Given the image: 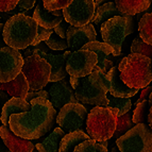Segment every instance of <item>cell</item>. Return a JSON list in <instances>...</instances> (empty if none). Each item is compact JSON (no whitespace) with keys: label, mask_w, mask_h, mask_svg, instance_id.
Here are the masks:
<instances>
[{"label":"cell","mask_w":152,"mask_h":152,"mask_svg":"<svg viewBox=\"0 0 152 152\" xmlns=\"http://www.w3.org/2000/svg\"><path fill=\"white\" fill-rule=\"evenodd\" d=\"M31 110L12 114L9 127L15 135L29 140H38L52 130L56 111L48 99L37 97L30 101Z\"/></svg>","instance_id":"1"},{"label":"cell","mask_w":152,"mask_h":152,"mask_svg":"<svg viewBox=\"0 0 152 152\" xmlns=\"http://www.w3.org/2000/svg\"><path fill=\"white\" fill-rule=\"evenodd\" d=\"M69 83L78 102L94 107H107L109 82L98 66L95 65L93 71L85 77H70Z\"/></svg>","instance_id":"2"},{"label":"cell","mask_w":152,"mask_h":152,"mask_svg":"<svg viewBox=\"0 0 152 152\" xmlns=\"http://www.w3.org/2000/svg\"><path fill=\"white\" fill-rule=\"evenodd\" d=\"M36 34L37 23L33 17L21 13L15 14L8 19L2 29V38L5 45L18 50L32 45Z\"/></svg>","instance_id":"3"},{"label":"cell","mask_w":152,"mask_h":152,"mask_svg":"<svg viewBox=\"0 0 152 152\" xmlns=\"http://www.w3.org/2000/svg\"><path fill=\"white\" fill-rule=\"evenodd\" d=\"M151 58L131 53L119 62L118 70L121 81L132 88H144L152 81Z\"/></svg>","instance_id":"4"},{"label":"cell","mask_w":152,"mask_h":152,"mask_svg":"<svg viewBox=\"0 0 152 152\" xmlns=\"http://www.w3.org/2000/svg\"><path fill=\"white\" fill-rule=\"evenodd\" d=\"M117 110L115 107L96 105L86 117V134L97 142L109 140L116 129Z\"/></svg>","instance_id":"5"},{"label":"cell","mask_w":152,"mask_h":152,"mask_svg":"<svg viewBox=\"0 0 152 152\" xmlns=\"http://www.w3.org/2000/svg\"><path fill=\"white\" fill-rule=\"evenodd\" d=\"M101 36L104 43L113 49V56L121 54L122 43L129 34L134 31L133 18L130 15H117L101 23Z\"/></svg>","instance_id":"6"},{"label":"cell","mask_w":152,"mask_h":152,"mask_svg":"<svg viewBox=\"0 0 152 152\" xmlns=\"http://www.w3.org/2000/svg\"><path fill=\"white\" fill-rule=\"evenodd\" d=\"M120 152H152L151 128L145 124H136L116 140Z\"/></svg>","instance_id":"7"},{"label":"cell","mask_w":152,"mask_h":152,"mask_svg":"<svg viewBox=\"0 0 152 152\" xmlns=\"http://www.w3.org/2000/svg\"><path fill=\"white\" fill-rule=\"evenodd\" d=\"M50 64L37 53H32L23 58L21 72L27 79L29 91L43 89L49 83L50 78Z\"/></svg>","instance_id":"8"},{"label":"cell","mask_w":152,"mask_h":152,"mask_svg":"<svg viewBox=\"0 0 152 152\" xmlns=\"http://www.w3.org/2000/svg\"><path fill=\"white\" fill-rule=\"evenodd\" d=\"M87 110L80 102H70L60 109L56 117V122L65 133L81 130L86 128Z\"/></svg>","instance_id":"9"},{"label":"cell","mask_w":152,"mask_h":152,"mask_svg":"<svg viewBox=\"0 0 152 152\" xmlns=\"http://www.w3.org/2000/svg\"><path fill=\"white\" fill-rule=\"evenodd\" d=\"M65 69L70 77H85L93 71L97 64V56L95 52L86 49H79L64 52Z\"/></svg>","instance_id":"10"},{"label":"cell","mask_w":152,"mask_h":152,"mask_svg":"<svg viewBox=\"0 0 152 152\" xmlns=\"http://www.w3.org/2000/svg\"><path fill=\"white\" fill-rule=\"evenodd\" d=\"M95 10L94 0H72L67 7L62 9V13L69 25L79 27L93 23Z\"/></svg>","instance_id":"11"},{"label":"cell","mask_w":152,"mask_h":152,"mask_svg":"<svg viewBox=\"0 0 152 152\" xmlns=\"http://www.w3.org/2000/svg\"><path fill=\"white\" fill-rule=\"evenodd\" d=\"M23 64V54L10 46L0 48V82L5 83L15 79Z\"/></svg>","instance_id":"12"},{"label":"cell","mask_w":152,"mask_h":152,"mask_svg":"<svg viewBox=\"0 0 152 152\" xmlns=\"http://www.w3.org/2000/svg\"><path fill=\"white\" fill-rule=\"evenodd\" d=\"M48 100L54 109H61L70 102H78L75 91L65 78L56 82H50L48 86Z\"/></svg>","instance_id":"13"},{"label":"cell","mask_w":152,"mask_h":152,"mask_svg":"<svg viewBox=\"0 0 152 152\" xmlns=\"http://www.w3.org/2000/svg\"><path fill=\"white\" fill-rule=\"evenodd\" d=\"M66 41L69 49L79 50L85 44L97 41V32L91 23L79 27L69 25L66 31Z\"/></svg>","instance_id":"14"},{"label":"cell","mask_w":152,"mask_h":152,"mask_svg":"<svg viewBox=\"0 0 152 152\" xmlns=\"http://www.w3.org/2000/svg\"><path fill=\"white\" fill-rule=\"evenodd\" d=\"M32 53H37L39 56L45 58L46 61L50 64L51 70H50V78L49 82H56L58 80L66 78L67 71L65 69V56L64 53L54 54L47 51H43L38 49L36 46H32Z\"/></svg>","instance_id":"15"},{"label":"cell","mask_w":152,"mask_h":152,"mask_svg":"<svg viewBox=\"0 0 152 152\" xmlns=\"http://www.w3.org/2000/svg\"><path fill=\"white\" fill-rule=\"evenodd\" d=\"M107 82H109V93L115 97L120 98H132L138 93L140 89L132 88L121 81L119 77L118 66H113L105 75Z\"/></svg>","instance_id":"16"},{"label":"cell","mask_w":152,"mask_h":152,"mask_svg":"<svg viewBox=\"0 0 152 152\" xmlns=\"http://www.w3.org/2000/svg\"><path fill=\"white\" fill-rule=\"evenodd\" d=\"M0 137L10 152H32L35 146L29 140L15 135L9 127H0Z\"/></svg>","instance_id":"17"},{"label":"cell","mask_w":152,"mask_h":152,"mask_svg":"<svg viewBox=\"0 0 152 152\" xmlns=\"http://www.w3.org/2000/svg\"><path fill=\"white\" fill-rule=\"evenodd\" d=\"M81 49L91 50L96 53L97 56L96 66H98L99 68L101 69V71L104 75H107V71L114 66V63L109 58V56L111 54H113V49L107 43H101V42H98V41L89 42V43L82 46Z\"/></svg>","instance_id":"18"},{"label":"cell","mask_w":152,"mask_h":152,"mask_svg":"<svg viewBox=\"0 0 152 152\" xmlns=\"http://www.w3.org/2000/svg\"><path fill=\"white\" fill-rule=\"evenodd\" d=\"M31 110V103L26 101L25 99L18 98V97H11L8 101L3 104L1 114H0V120L3 126L9 127V118L12 114L16 113H23L28 112Z\"/></svg>","instance_id":"19"},{"label":"cell","mask_w":152,"mask_h":152,"mask_svg":"<svg viewBox=\"0 0 152 152\" xmlns=\"http://www.w3.org/2000/svg\"><path fill=\"white\" fill-rule=\"evenodd\" d=\"M0 89L5 91L12 97H18V98L25 99L26 95L29 91V84L23 74L20 71L16 76V78L11 80V81L5 82V83L0 82Z\"/></svg>","instance_id":"20"},{"label":"cell","mask_w":152,"mask_h":152,"mask_svg":"<svg viewBox=\"0 0 152 152\" xmlns=\"http://www.w3.org/2000/svg\"><path fill=\"white\" fill-rule=\"evenodd\" d=\"M33 19L37 23L38 26H41L43 28L47 29H53L58 23H61L63 19V16H56L53 15L50 11L45 9L43 5V2L39 1L37 2L36 8L34 9L33 12Z\"/></svg>","instance_id":"21"},{"label":"cell","mask_w":152,"mask_h":152,"mask_svg":"<svg viewBox=\"0 0 152 152\" xmlns=\"http://www.w3.org/2000/svg\"><path fill=\"white\" fill-rule=\"evenodd\" d=\"M150 4L151 0H115L117 10L122 15H136L148 10Z\"/></svg>","instance_id":"22"},{"label":"cell","mask_w":152,"mask_h":152,"mask_svg":"<svg viewBox=\"0 0 152 152\" xmlns=\"http://www.w3.org/2000/svg\"><path fill=\"white\" fill-rule=\"evenodd\" d=\"M87 140H91L89 136L81 130L66 133L61 140V142H60L58 152H72L76 146H78L80 142Z\"/></svg>","instance_id":"23"},{"label":"cell","mask_w":152,"mask_h":152,"mask_svg":"<svg viewBox=\"0 0 152 152\" xmlns=\"http://www.w3.org/2000/svg\"><path fill=\"white\" fill-rule=\"evenodd\" d=\"M66 133L61 128H56L54 131L45 140L36 144L35 148L38 152H58V146L61 140Z\"/></svg>","instance_id":"24"},{"label":"cell","mask_w":152,"mask_h":152,"mask_svg":"<svg viewBox=\"0 0 152 152\" xmlns=\"http://www.w3.org/2000/svg\"><path fill=\"white\" fill-rule=\"evenodd\" d=\"M117 15H122V14L117 10L115 2L107 1L105 3L100 4L98 8H96L94 13V17H93V23L96 26H101V23H104L107 19Z\"/></svg>","instance_id":"25"},{"label":"cell","mask_w":152,"mask_h":152,"mask_svg":"<svg viewBox=\"0 0 152 152\" xmlns=\"http://www.w3.org/2000/svg\"><path fill=\"white\" fill-rule=\"evenodd\" d=\"M149 100H142V101L135 103V110L132 115V121L136 124H147V115L149 110L152 107V96L149 95Z\"/></svg>","instance_id":"26"},{"label":"cell","mask_w":152,"mask_h":152,"mask_svg":"<svg viewBox=\"0 0 152 152\" xmlns=\"http://www.w3.org/2000/svg\"><path fill=\"white\" fill-rule=\"evenodd\" d=\"M107 107H115L117 110V117L127 113L129 110L132 109V105H133L130 98H120V97H115L111 94H107Z\"/></svg>","instance_id":"27"},{"label":"cell","mask_w":152,"mask_h":152,"mask_svg":"<svg viewBox=\"0 0 152 152\" xmlns=\"http://www.w3.org/2000/svg\"><path fill=\"white\" fill-rule=\"evenodd\" d=\"M132 115H133V111L129 110L127 113H124L121 116L117 117L116 120V129L113 136L115 140H117L118 137H120L122 134H124L127 131H129L131 128L135 126V124L132 121Z\"/></svg>","instance_id":"28"},{"label":"cell","mask_w":152,"mask_h":152,"mask_svg":"<svg viewBox=\"0 0 152 152\" xmlns=\"http://www.w3.org/2000/svg\"><path fill=\"white\" fill-rule=\"evenodd\" d=\"M140 37L145 43L152 45V14L147 13L140 18L138 23Z\"/></svg>","instance_id":"29"},{"label":"cell","mask_w":152,"mask_h":152,"mask_svg":"<svg viewBox=\"0 0 152 152\" xmlns=\"http://www.w3.org/2000/svg\"><path fill=\"white\" fill-rule=\"evenodd\" d=\"M72 152H109L107 147H104L95 140H87L80 142Z\"/></svg>","instance_id":"30"},{"label":"cell","mask_w":152,"mask_h":152,"mask_svg":"<svg viewBox=\"0 0 152 152\" xmlns=\"http://www.w3.org/2000/svg\"><path fill=\"white\" fill-rule=\"evenodd\" d=\"M45 44L49 49H51V50H56V51L66 50V49L68 48L66 38L60 37V36L54 32L51 33L50 36L45 41Z\"/></svg>","instance_id":"31"},{"label":"cell","mask_w":152,"mask_h":152,"mask_svg":"<svg viewBox=\"0 0 152 152\" xmlns=\"http://www.w3.org/2000/svg\"><path fill=\"white\" fill-rule=\"evenodd\" d=\"M131 52L132 53H138L146 56L151 58L152 56V46L149 44L145 43L140 37L134 38V41L132 43L131 46Z\"/></svg>","instance_id":"32"},{"label":"cell","mask_w":152,"mask_h":152,"mask_svg":"<svg viewBox=\"0 0 152 152\" xmlns=\"http://www.w3.org/2000/svg\"><path fill=\"white\" fill-rule=\"evenodd\" d=\"M71 1L72 0H42L43 5L48 11L61 10V9L67 7Z\"/></svg>","instance_id":"33"},{"label":"cell","mask_w":152,"mask_h":152,"mask_svg":"<svg viewBox=\"0 0 152 152\" xmlns=\"http://www.w3.org/2000/svg\"><path fill=\"white\" fill-rule=\"evenodd\" d=\"M52 32H54L53 29L43 28V27L37 25V34H36L35 38H34V41H33V43L31 46H36L37 44L41 43V42H45L46 39L50 36V34Z\"/></svg>","instance_id":"34"},{"label":"cell","mask_w":152,"mask_h":152,"mask_svg":"<svg viewBox=\"0 0 152 152\" xmlns=\"http://www.w3.org/2000/svg\"><path fill=\"white\" fill-rule=\"evenodd\" d=\"M37 97H42V98H45V99H48V91H44V89H39V91H29L27 93L25 97V100L26 101L30 102L32 99L34 98H37Z\"/></svg>","instance_id":"35"},{"label":"cell","mask_w":152,"mask_h":152,"mask_svg":"<svg viewBox=\"0 0 152 152\" xmlns=\"http://www.w3.org/2000/svg\"><path fill=\"white\" fill-rule=\"evenodd\" d=\"M69 23L65 20V19H62L61 23H58V25L53 28L54 33H56L60 37L62 38H66V31H67V28H68Z\"/></svg>","instance_id":"36"},{"label":"cell","mask_w":152,"mask_h":152,"mask_svg":"<svg viewBox=\"0 0 152 152\" xmlns=\"http://www.w3.org/2000/svg\"><path fill=\"white\" fill-rule=\"evenodd\" d=\"M19 0H0V12H9L17 5Z\"/></svg>","instance_id":"37"},{"label":"cell","mask_w":152,"mask_h":152,"mask_svg":"<svg viewBox=\"0 0 152 152\" xmlns=\"http://www.w3.org/2000/svg\"><path fill=\"white\" fill-rule=\"evenodd\" d=\"M37 0H19L17 5L19 8H23L25 10H31L35 5Z\"/></svg>","instance_id":"38"},{"label":"cell","mask_w":152,"mask_h":152,"mask_svg":"<svg viewBox=\"0 0 152 152\" xmlns=\"http://www.w3.org/2000/svg\"><path fill=\"white\" fill-rule=\"evenodd\" d=\"M151 91H152V87L149 86V85H147L146 87H144V91L140 93V98H138V100L136 101V103L142 101V100H148L149 95L151 94Z\"/></svg>","instance_id":"39"},{"label":"cell","mask_w":152,"mask_h":152,"mask_svg":"<svg viewBox=\"0 0 152 152\" xmlns=\"http://www.w3.org/2000/svg\"><path fill=\"white\" fill-rule=\"evenodd\" d=\"M11 97L12 96H10L5 91H1V89H0V114H1V110H2L3 104L8 101Z\"/></svg>","instance_id":"40"},{"label":"cell","mask_w":152,"mask_h":152,"mask_svg":"<svg viewBox=\"0 0 152 152\" xmlns=\"http://www.w3.org/2000/svg\"><path fill=\"white\" fill-rule=\"evenodd\" d=\"M11 17L12 15L10 14V12H0V23H4Z\"/></svg>","instance_id":"41"},{"label":"cell","mask_w":152,"mask_h":152,"mask_svg":"<svg viewBox=\"0 0 152 152\" xmlns=\"http://www.w3.org/2000/svg\"><path fill=\"white\" fill-rule=\"evenodd\" d=\"M2 29H3V23H0V48L4 47L5 43L2 38Z\"/></svg>","instance_id":"42"},{"label":"cell","mask_w":152,"mask_h":152,"mask_svg":"<svg viewBox=\"0 0 152 152\" xmlns=\"http://www.w3.org/2000/svg\"><path fill=\"white\" fill-rule=\"evenodd\" d=\"M0 152H9L8 147L3 144L2 140H1V137H0Z\"/></svg>","instance_id":"43"},{"label":"cell","mask_w":152,"mask_h":152,"mask_svg":"<svg viewBox=\"0 0 152 152\" xmlns=\"http://www.w3.org/2000/svg\"><path fill=\"white\" fill-rule=\"evenodd\" d=\"M53 15L56 16H63V13H62V9L61 10H53V11H50Z\"/></svg>","instance_id":"44"},{"label":"cell","mask_w":152,"mask_h":152,"mask_svg":"<svg viewBox=\"0 0 152 152\" xmlns=\"http://www.w3.org/2000/svg\"><path fill=\"white\" fill-rule=\"evenodd\" d=\"M109 0H95V8H98L99 5L102 4L103 2H107Z\"/></svg>","instance_id":"45"}]
</instances>
